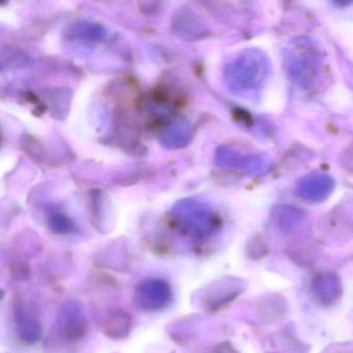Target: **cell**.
I'll list each match as a JSON object with an SVG mask.
<instances>
[{
  "label": "cell",
  "mask_w": 353,
  "mask_h": 353,
  "mask_svg": "<svg viewBox=\"0 0 353 353\" xmlns=\"http://www.w3.org/2000/svg\"><path fill=\"white\" fill-rule=\"evenodd\" d=\"M90 325L83 307L68 301L61 305L46 341L48 353H78L88 340Z\"/></svg>",
  "instance_id": "6da1fadb"
},
{
  "label": "cell",
  "mask_w": 353,
  "mask_h": 353,
  "mask_svg": "<svg viewBox=\"0 0 353 353\" xmlns=\"http://www.w3.org/2000/svg\"><path fill=\"white\" fill-rule=\"evenodd\" d=\"M320 67L319 51L310 41L303 39L294 41L287 49L285 68L293 80L301 85H311L319 74Z\"/></svg>",
  "instance_id": "7a4b0ae2"
},
{
  "label": "cell",
  "mask_w": 353,
  "mask_h": 353,
  "mask_svg": "<svg viewBox=\"0 0 353 353\" xmlns=\"http://www.w3.org/2000/svg\"><path fill=\"white\" fill-rule=\"evenodd\" d=\"M134 301L141 311L148 313L163 311L172 303V287L165 279H145L136 287Z\"/></svg>",
  "instance_id": "3957f363"
},
{
  "label": "cell",
  "mask_w": 353,
  "mask_h": 353,
  "mask_svg": "<svg viewBox=\"0 0 353 353\" xmlns=\"http://www.w3.org/2000/svg\"><path fill=\"white\" fill-rule=\"evenodd\" d=\"M233 67L234 84L241 88L259 86L268 73V59L259 51H250Z\"/></svg>",
  "instance_id": "277c9868"
},
{
  "label": "cell",
  "mask_w": 353,
  "mask_h": 353,
  "mask_svg": "<svg viewBox=\"0 0 353 353\" xmlns=\"http://www.w3.org/2000/svg\"><path fill=\"white\" fill-rule=\"evenodd\" d=\"M13 319L16 332L24 342L36 343L42 332L40 318L30 303L17 299L14 303Z\"/></svg>",
  "instance_id": "5b68a950"
},
{
  "label": "cell",
  "mask_w": 353,
  "mask_h": 353,
  "mask_svg": "<svg viewBox=\"0 0 353 353\" xmlns=\"http://www.w3.org/2000/svg\"><path fill=\"white\" fill-rule=\"evenodd\" d=\"M332 183L330 177L323 174L307 175L301 179L297 193L307 200H322L332 192Z\"/></svg>",
  "instance_id": "8992f818"
},
{
  "label": "cell",
  "mask_w": 353,
  "mask_h": 353,
  "mask_svg": "<svg viewBox=\"0 0 353 353\" xmlns=\"http://www.w3.org/2000/svg\"><path fill=\"white\" fill-rule=\"evenodd\" d=\"M130 321L129 316L121 311H113L107 316L105 320V330L109 336L112 338H123L129 332Z\"/></svg>",
  "instance_id": "52a82bcc"
}]
</instances>
